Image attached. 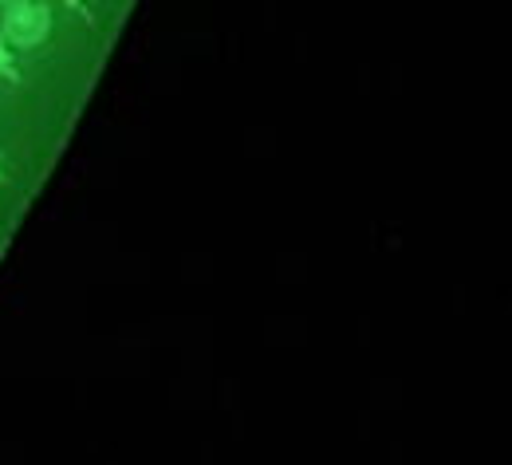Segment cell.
Here are the masks:
<instances>
[{
	"mask_svg": "<svg viewBox=\"0 0 512 465\" xmlns=\"http://www.w3.org/2000/svg\"><path fill=\"white\" fill-rule=\"evenodd\" d=\"M0 79L4 83H20V64H16V52H12V44L0 36Z\"/></svg>",
	"mask_w": 512,
	"mask_h": 465,
	"instance_id": "7a4b0ae2",
	"label": "cell"
},
{
	"mask_svg": "<svg viewBox=\"0 0 512 465\" xmlns=\"http://www.w3.org/2000/svg\"><path fill=\"white\" fill-rule=\"evenodd\" d=\"M64 4H67V8H71V12H75V16H83L87 24H95V16L87 12V4H83V0H64Z\"/></svg>",
	"mask_w": 512,
	"mask_h": 465,
	"instance_id": "3957f363",
	"label": "cell"
},
{
	"mask_svg": "<svg viewBox=\"0 0 512 465\" xmlns=\"http://www.w3.org/2000/svg\"><path fill=\"white\" fill-rule=\"evenodd\" d=\"M0 186H4V150H0Z\"/></svg>",
	"mask_w": 512,
	"mask_h": 465,
	"instance_id": "277c9868",
	"label": "cell"
},
{
	"mask_svg": "<svg viewBox=\"0 0 512 465\" xmlns=\"http://www.w3.org/2000/svg\"><path fill=\"white\" fill-rule=\"evenodd\" d=\"M0 36L20 52L40 48L52 36V4L48 0H0Z\"/></svg>",
	"mask_w": 512,
	"mask_h": 465,
	"instance_id": "6da1fadb",
	"label": "cell"
}]
</instances>
